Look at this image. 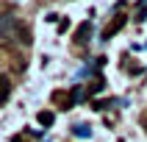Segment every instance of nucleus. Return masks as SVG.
<instances>
[{
  "label": "nucleus",
  "instance_id": "f257e3e1",
  "mask_svg": "<svg viewBox=\"0 0 147 142\" xmlns=\"http://www.w3.org/2000/svg\"><path fill=\"white\" fill-rule=\"evenodd\" d=\"M125 22H128V17H125V14H117L114 20H111V22L100 31V39H111V36H117V33L125 28Z\"/></svg>",
  "mask_w": 147,
  "mask_h": 142
},
{
  "label": "nucleus",
  "instance_id": "f03ea898",
  "mask_svg": "<svg viewBox=\"0 0 147 142\" xmlns=\"http://www.w3.org/2000/svg\"><path fill=\"white\" fill-rule=\"evenodd\" d=\"M89 36H92V22H83L78 31H75V42H81V45H86L89 42Z\"/></svg>",
  "mask_w": 147,
  "mask_h": 142
},
{
  "label": "nucleus",
  "instance_id": "7ed1b4c3",
  "mask_svg": "<svg viewBox=\"0 0 147 142\" xmlns=\"http://www.w3.org/2000/svg\"><path fill=\"white\" fill-rule=\"evenodd\" d=\"M8 95H11V81H8V75H0V103H6Z\"/></svg>",
  "mask_w": 147,
  "mask_h": 142
},
{
  "label": "nucleus",
  "instance_id": "20e7f679",
  "mask_svg": "<svg viewBox=\"0 0 147 142\" xmlns=\"http://www.w3.org/2000/svg\"><path fill=\"white\" fill-rule=\"evenodd\" d=\"M72 134H75V137H83V139H89V137H92V128H89L86 123H81V125H75V128H72Z\"/></svg>",
  "mask_w": 147,
  "mask_h": 142
},
{
  "label": "nucleus",
  "instance_id": "39448f33",
  "mask_svg": "<svg viewBox=\"0 0 147 142\" xmlns=\"http://www.w3.org/2000/svg\"><path fill=\"white\" fill-rule=\"evenodd\" d=\"M53 120H56V114H53V111H39V125H45V128H47V125H53Z\"/></svg>",
  "mask_w": 147,
  "mask_h": 142
},
{
  "label": "nucleus",
  "instance_id": "423d86ee",
  "mask_svg": "<svg viewBox=\"0 0 147 142\" xmlns=\"http://www.w3.org/2000/svg\"><path fill=\"white\" fill-rule=\"evenodd\" d=\"M103 89H106V81H103V78H97V81L89 86V92H92V95H94V92H103Z\"/></svg>",
  "mask_w": 147,
  "mask_h": 142
},
{
  "label": "nucleus",
  "instance_id": "0eeeda50",
  "mask_svg": "<svg viewBox=\"0 0 147 142\" xmlns=\"http://www.w3.org/2000/svg\"><path fill=\"white\" fill-rule=\"evenodd\" d=\"M108 106H114V100H94V111H100V109H108Z\"/></svg>",
  "mask_w": 147,
  "mask_h": 142
},
{
  "label": "nucleus",
  "instance_id": "6e6552de",
  "mask_svg": "<svg viewBox=\"0 0 147 142\" xmlns=\"http://www.w3.org/2000/svg\"><path fill=\"white\" fill-rule=\"evenodd\" d=\"M142 128H144V131H147V117H142Z\"/></svg>",
  "mask_w": 147,
  "mask_h": 142
},
{
  "label": "nucleus",
  "instance_id": "1a4fd4ad",
  "mask_svg": "<svg viewBox=\"0 0 147 142\" xmlns=\"http://www.w3.org/2000/svg\"><path fill=\"white\" fill-rule=\"evenodd\" d=\"M142 6H147V0H142Z\"/></svg>",
  "mask_w": 147,
  "mask_h": 142
}]
</instances>
